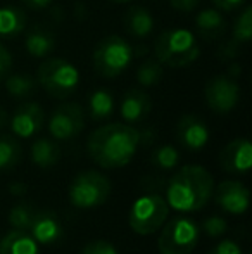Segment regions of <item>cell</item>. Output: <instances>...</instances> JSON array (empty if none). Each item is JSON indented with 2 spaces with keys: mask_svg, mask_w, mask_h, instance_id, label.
Returning a JSON list of instances; mask_svg holds the SVG:
<instances>
[{
  "mask_svg": "<svg viewBox=\"0 0 252 254\" xmlns=\"http://www.w3.org/2000/svg\"><path fill=\"white\" fill-rule=\"evenodd\" d=\"M140 147L138 130L128 123H107L88 135L87 152L97 166L105 170L123 168Z\"/></svg>",
  "mask_w": 252,
  "mask_h": 254,
  "instance_id": "obj_1",
  "label": "cell"
},
{
  "mask_svg": "<svg viewBox=\"0 0 252 254\" xmlns=\"http://www.w3.org/2000/svg\"><path fill=\"white\" fill-rule=\"evenodd\" d=\"M214 178L199 164H187L171 177L166 190V202L169 207L182 213L201 211L212 197Z\"/></svg>",
  "mask_w": 252,
  "mask_h": 254,
  "instance_id": "obj_2",
  "label": "cell"
},
{
  "mask_svg": "<svg viewBox=\"0 0 252 254\" xmlns=\"http://www.w3.org/2000/svg\"><path fill=\"white\" fill-rule=\"evenodd\" d=\"M155 59L162 66L173 67H187L199 59L201 56V45L197 44L195 33L183 28H171L164 30L157 37L154 45Z\"/></svg>",
  "mask_w": 252,
  "mask_h": 254,
  "instance_id": "obj_3",
  "label": "cell"
},
{
  "mask_svg": "<svg viewBox=\"0 0 252 254\" xmlns=\"http://www.w3.org/2000/svg\"><path fill=\"white\" fill-rule=\"evenodd\" d=\"M37 83L54 99H66L78 88L80 71L64 57H47L37 69Z\"/></svg>",
  "mask_w": 252,
  "mask_h": 254,
  "instance_id": "obj_4",
  "label": "cell"
},
{
  "mask_svg": "<svg viewBox=\"0 0 252 254\" xmlns=\"http://www.w3.org/2000/svg\"><path fill=\"white\" fill-rule=\"evenodd\" d=\"M133 59V47L119 35L104 37L94 49V69L102 78H118L128 69Z\"/></svg>",
  "mask_w": 252,
  "mask_h": 254,
  "instance_id": "obj_5",
  "label": "cell"
},
{
  "mask_svg": "<svg viewBox=\"0 0 252 254\" xmlns=\"http://www.w3.org/2000/svg\"><path fill=\"white\" fill-rule=\"evenodd\" d=\"M169 214V206L162 195L151 192L144 194L131 204L128 211V223L138 235H151L161 230Z\"/></svg>",
  "mask_w": 252,
  "mask_h": 254,
  "instance_id": "obj_6",
  "label": "cell"
},
{
  "mask_svg": "<svg viewBox=\"0 0 252 254\" xmlns=\"http://www.w3.org/2000/svg\"><path fill=\"white\" fill-rule=\"evenodd\" d=\"M111 182L95 170H85L73 178L69 185V201L74 207L92 209L107 202L111 195Z\"/></svg>",
  "mask_w": 252,
  "mask_h": 254,
  "instance_id": "obj_7",
  "label": "cell"
},
{
  "mask_svg": "<svg viewBox=\"0 0 252 254\" xmlns=\"http://www.w3.org/2000/svg\"><path fill=\"white\" fill-rule=\"evenodd\" d=\"M161 228L157 242L161 254H190L201 237V227L189 216L171 218Z\"/></svg>",
  "mask_w": 252,
  "mask_h": 254,
  "instance_id": "obj_8",
  "label": "cell"
},
{
  "mask_svg": "<svg viewBox=\"0 0 252 254\" xmlns=\"http://www.w3.org/2000/svg\"><path fill=\"white\" fill-rule=\"evenodd\" d=\"M204 99L209 109L216 114H228L240 102V85L228 74L214 76L205 83Z\"/></svg>",
  "mask_w": 252,
  "mask_h": 254,
  "instance_id": "obj_9",
  "label": "cell"
},
{
  "mask_svg": "<svg viewBox=\"0 0 252 254\" xmlns=\"http://www.w3.org/2000/svg\"><path fill=\"white\" fill-rule=\"evenodd\" d=\"M85 128V111L76 102H64L55 107L49 120V131L55 140H71Z\"/></svg>",
  "mask_w": 252,
  "mask_h": 254,
  "instance_id": "obj_10",
  "label": "cell"
},
{
  "mask_svg": "<svg viewBox=\"0 0 252 254\" xmlns=\"http://www.w3.org/2000/svg\"><path fill=\"white\" fill-rule=\"evenodd\" d=\"M45 125V113L38 102H24L14 111L10 118V130L16 137L30 138L37 135Z\"/></svg>",
  "mask_w": 252,
  "mask_h": 254,
  "instance_id": "obj_11",
  "label": "cell"
},
{
  "mask_svg": "<svg viewBox=\"0 0 252 254\" xmlns=\"http://www.w3.org/2000/svg\"><path fill=\"white\" fill-rule=\"evenodd\" d=\"M216 199V204L221 207L225 213L230 214H242L249 209V189L237 180L221 182L218 187H214L212 192Z\"/></svg>",
  "mask_w": 252,
  "mask_h": 254,
  "instance_id": "obj_12",
  "label": "cell"
},
{
  "mask_svg": "<svg viewBox=\"0 0 252 254\" xmlns=\"http://www.w3.org/2000/svg\"><path fill=\"white\" fill-rule=\"evenodd\" d=\"M219 166L226 173L246 175L252 166V145L247 138H235L219 152Z\"/></svg>",
  "mask_w": 252,
  "mask_h": 254,
  "instance_id": "obj_13",
  "label": "cell"
},
{
  "mask_svg": "<svg viewBox=\"0 0 252 254\" xmlns=\"http://www.w3.org/2000/svg\"><path fill=\"white\" fill-rule=\"evenodd\" d=\"M176 137L178 142L189 151H201L209 142V128L202 118L195 114H185L180 118L176 125Z\"/></svg>",
  "mask_w": 252,
  "mask_h": 254,
  "instance_id": "obj_14",
  "label": "cell"
},
{
  "mask_svg": "<svg viewBox=\"0 0 252 254\" xmlns=\"http://www.w3.org/2000/svg\"><path fill=\"white\" fill-rule=\"evenodd\" d=\"M28 232L38 242V246H52L62 239V223L52 211H37Z\"/></svg>",
  "mask_w": 252,
  "mask_h": 254,
  "instance_id": "obj_15",
  "label": "cell"
},
{
  "mask_svg": "<svg viewBox=\"0 0 252 254\" xmlns=\"http://www.w3.org/2000/svg\"><path fill=\"white\" fill-rule=\"evenodd\" d=\"M151 109H152L151 97L144 90H140V88H133V90H128L123 95L119 113H121V118L128 125H135L144 121L149 116Z\"/></svg>",
  "mask_w": 252,
  "mask_h": 254,
  "instance_id": "obj_16",
  "label": "cell"
},
{
  "mask_svg": "<svg viewBox=\"0 0 252 254\" xmlns=\"http://www.w3.org/2000/svg\"><path fill=\"white\" fill-rule=\"evenodd\" d=\"M195 31L199 37L204 40H219L226 33V17L221 10L214 9H204L195 16L194 19Z\"/></svg>",
  "mask_w": 252,
  "mask_h": 254,
  "instance_id": "obj_17",
  "label": "cell"
},
{
  "mask_svg": "<svg viewBox=\"0 0 252 254\" xmlns=\"http://www.w3.org/2000/svg\"><path fill=\"white\" fill-rule=\"evenodd\" d=\"M0 254H40V246L28 230H10L0 239Z\"/></svg>",
  "mask_w": 252,
  "mask_h": 254,
  "instance_id": "obj_18",
  "label": "cell"
},
{
  "mask_svg": "<svg viewBox=\"0 0 252 254\" xmlns=\"http://www.w3.org/2000/svg\"><path fill=\"white\" fill-rule=\"evenodd\" d=\"M123 24H125V30L130 35H133V37H137V38H145L154 31L155 21H154V16H152L145 7L131 5L125 12Z\"/></svg>",
  "mask_w": 252,
  "mask_h": 254,
  "instance_id": "obj_19",
  "label": "cell"
},
{
  "mask_svg": "<svg viewBox=\"0 0 252 254\" xmlns=\"http://www.w3.org/2000/svg\"><path fill=\"white\" fill-rule=\"evenodd\" d=\"M61 159V147L57 142L50 140V138H38L31 145V161L37 164L38 168H52L59 163Z\"/></svg>",
  "mask_w": 252,
  "mask_h": 254,
  "instance_id": "obj_20",
  "label": "cell"
},
{
  "mask_svg": "<svg viewBox=\"0 0 252 254\" xmlns=\"http://www.w3.org/2000/svg\"><path fill=\"white\" fill-rule=\"evenodd\" d=\"M26 12L19 7H0V37L10 38L26 30Z\"/></svg>",
  "mask_w": 252,
  "mask_h": 254,
  "instance_id": "obj_21",
  "label": "cell"
},
{
  "mask_svg": "<svg viewBox=\"0 0 252 254\" xmlns=\"http://www.w3.org/2000/svg\"><path fill=\"white\" fill-rule=\"evenodd\" d=\"M24 49L30 56L45 59L55 49V38L47 30L33 28V30L28 31L26 40H24Z\"/></svg>",
  "mask_w": 252,
  "mask_h": 254,
  "instance_id": "obj_22",
  "label": "cell"
},
{
  "mask_svg": "<svg viewBox=\"0 0 252 254\" xmlns=\"http://www.w3.org/2000/svg\"><path fill=\"white\" fill-rule=\"evenodd\" d=\"M114 107H116L114 95L107 88H97L88 97V113H90L92 120L95 121L111 118L112 113H114Z\"/></svg>",
  "mask_w": 252,
  "mask_h": 254,
  "instance_id": "obj_23",
  "label": "cell"
},
{
  "mask_svg": "<svg viewBox=\"0 0 252 254\" xmlns=\"http://www.w3.org/2000/svg\"><path fill=\"white\" fill-rule=\"evenodd\" d=\"M162 74H164V66L159 63L157 59H144L140 63V66L137 67V83L144 88H151L155 87L159 81L162 80Z\"/></svg>",
  "mask_w": 252,
  "mask_h": 254,
  "instance_id": "obj_24",
  "label": "cell"
},
{
  "mask_svg": "<svg viewBox=\"0 0 252 254\" xmlns=\"http://www.w3.org/2000/svg\"><path fill=\"white\" fill-rule=\"evenodd\" d=\"M21 157H23V149L16 137L10 135L0 137V171L12 170L21 163Z\"/></svg>",
  "mask_w": 252,
  "mask_h": 254,
  "instance_id": "obj_25",
  "label": "cell"
},
{
  "mask_svg": "<svg viewBox=\"0 0 252 254\" xmlns=\"http://www.w3.org/2000/svg\"><path fill=\"white\" fill-rule=\"evenodd\" d=\"M37 80L28 74H9L5 78V90L14 99H28L37 92Z\"/></svg>",
  "mask_w": 252,
  "mask_h": 254,
  "instance_id": "obj_26",
  "label": "cell"
},
{
  "mask_svg": "<svg viewBox=\"0 0 252 254\" xmlns=\"http://www.w3.org/2000/svg\"><path fill=\"white\" fill-rule=\"evenodd\" d=\"M252 38V7L246 5L239 14L232 28V40L240 45H247Z\"/></svg>",
  "mask_w": 252,
  "mask_h": 254,
  "instance_id": "obj_27",
  "label": "cell"
},
{
  "mask_svg": "<svg viewBox=\"0 0 252 254\" xmlns=\"http://www.w3.org/2000/svg\"><path fill=\"white\" fill-rule=\"evenodd\" d=\"M35 209L31 204L28 202H17L16 206H12V209L9 211V223L16 230H28L35 218Z\"/></svg>",
  "mask_w": 252,
  "mask_h": 254,
  "instance_id": "obj_28",
  "label": "cell"
},
{
  "mask_svg": "<svg viewBox=\"0 0 252 254\" xmlns=\"http://www.w3.org/2000/svg\"><path fill=\"white\" fill-rule=\"evenodd\" d=\"M180 152L173 145H159L154 152H152V163L159 166L161 170H171L178 164Z\"/></svg>",
  "mask_w": 252,
  "mask_h": 254,
  "instance_id": "obj_29",
  "label": "cell"
},
{
  "mask_svg": "<svg viewBox=\"0 0 252 254\" xmlns=\"http://www.w3.org/2000/svg\"><path fill=\"white\" fill-rule=\"evenodd\" d=\"M201 230L204 232L207 237H219L228 230V223H226L225 218L221 216H209L202 221Z\"/></svg>",
  "mask_w": 252,
  "mask_h": 254,
  "instance_id": "obj_30",
  "label": "cell"
},
{
  "mask_svg": "<svg viewBox=\"0 0 252 254\" xmlns=\"http://www.w3.org/2000/svg\"><path fill=\"white\" fill-rule=\"evenodd\" d=\"M81 254H119L118 249L114 248V244H111L109 241H92L81 249Z\"/></svg>",
  "mask_w": 252,
  "mask_h": 254,
  "instance_id": "obj_31",
  "label": "cell"
},
{
  "mask_svg": "<svg viewBox=\"0 0 252 254\" xmlns=\"http://www.w3.org/2000/svg\"><path fill=\"white\" fill-rule=\"evenodd\" d=\"M240 47H242V45L237 44L235 40H232V38H230L228 42L221 44V47H219V51H218L219 61H232V59H235V57H239Z\"/></svg>",
  "mask_w": 252,
  "mask_h": 254,
  "instance_id": "obj_32",
  "label": "cell"
},
{
  "mask_svg": "<svg viewBox=\"0 0 252 254\" xmlns=\"http://www.w3.org/2000/svg\"><path fill=\"white\" fill-rule=\"evenodd\" d=\"M12 71V54L5 45L0 44V81H3Z\"/></svg>",
  "mask_w": 252,
  "mask_h": 254,
  "instance_id": "obj_33",
  "label": "cell"
},
{
  "mask_svg": "<svg viewBox=\"0 0 252 254\" xmlns=\"http://www.w3.org/2000/svg\"><path fill=\"white\" fill-rule=\"evenodd\" d=\"M207 254H242V249L233 241H221L214 248H211Z\"/></svg>",
  "mask_w": 252,
  "mask_h": 254,
  "instance_id": "obj_34",
  "label": "cell"
},
{
  "mask_svg": "<svg viewBox=\"0 0 252 254\" xmlns=\"http://www.w3.org/2000/svg\"><path fill=\"white\" fill-rule=\"evenodd\" d=\"M211 2L221 12H232V10L242 7L246 3V0H211Z\"/></svg>",
  "mask_w": 252,
  "mask_h": 254,
  "instance_id": "obj_35",
  "label": "cell"
},
{
  "mask_svg": "<svg viewBox=\"0 0 252 254\" xmlns=\"http://www.w3.org/2000/svg\"><path fill=\"white\" fill-rule=\"evenodd\" d=\"M169 3H171L173 9L182 10V12H190L201 3V0H169Z\"/></svg>",
  "mask_w": 252,
  "mask_h": 254,
  "instance_id": "obj_36",
  "label": "cell"
},
{
  "mask_svg": "<svg viewBox=\"0 0 252 254\" xmlns=\"http://www.w3.org/2000/svg\"><path fill=\"white\" fill-rule=\"evenodd\" d=\"M157 138V133L151 128H144V130H138V140H140V145H151L152 142Z\"/></svg>",
  "mask_w": 252,
  "mask_h": 254,
  "instance_id": "obj_37",
  "label": "cell"
},
{
  "mask_svg": "<svg viewBox=\"0 0 252 254\" xmlns=\"http://www.w3.org/2000/svg\"><path fill=\"white\" fill-rule=\"evenodd\" d=\"M24 3H26L28 7H31V9L35 10H40V9H45V7L50 5L54 0H23Z\"/></svg>",
  "mask_w": 252,
  "mask_h": 254,
  "instance_id": "obj_38",
  "label": "cell"
},
{
  "mask_svg": "<svg viewBox=\"0 0 252 254\" xmlns=\"http://www.w3.org/2000/svg\"><path fill=\"white\" fill-rule=\"evenodd\" d=\"M9 192L12 195H23L26 192V185L21 184V182H14V184L9 185Z\"/></svg>",
  "mask_w": 252,
  "mask_h": 254,
  "instance_id": "obj_39",
  "label": "cell"
},
{
  "mask_svg": "<svg viewBox=\"0 0 252 254\" xmlns=\"http://www.w3.org/2000/svg\"><path fill=\"white\" fill-rule=\"evenodd\" d=\"M228 76H232V78H237V76H240L242 74V67L239 66V64H233V66H230V69H228Z\"/></svg>",
  "mask_w": 252,
  "mask_h": 254,
  "instance_id": "obj_40",
  "label": "cell"
},
{
  "mask_svg": "<svg viewBox=\"0 0 252 254\" xmlns=\"http://www.w3.org/2000/svg\"><path fill=\"white\" fill-rule=\"evenodd\" d=\"M7 121H9V116H7V111L0 107V130H2V128L5 127Z\"/></svg>",
  "mask_w": 252,
  "mask_h": 254,
  "instance_id": "obj_41",
  "label": "cell"
},
{
  "mask_svg": "<svg viewBox=\"0 0 252 254\" xmlns=\"http://www.w3.org/2000/svg\"><path fill=\"white\" fill-rule=\"evenodd\" d=\"M109 2H114V3H126V2H131V0H109Z\"/></svg>",
  "mask_w": 252,
  "mask_h": 254,
  "instance_id": "obj_42",
  "label": "cell"
}]
</instances>
